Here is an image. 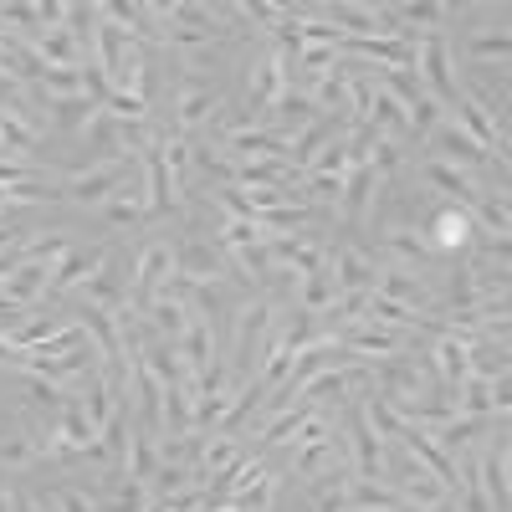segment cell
I'll use <instances>...</instances> for the list:
<instances>
[{
    "label": "cell",
    "mask_w": 512,
    "mask_h": 512,
    "mask_svg": "<svg viewBox=\"0 0 512 512\" xmlns=\"http://www.w3.org/2000/svg\"><path fill=\"white\" fill-rule=\"evenodd\" d=\"M190 472H195V466H159L154 482H149V497H175V492H185V487H190Z\"/></svg>",
    "instance_id": "74e56055"
},
{
    "label": "cell",
    "mask_w": 512,
    "mask_h": 512,
    "mask_svg": "<svg viewBox=\"0 0 512 512\" xmlns=\"http://www.w3.org/2000/svg\"><path fill=\"white\" fill-rule=\"evenodd\" d=\"M216 512H241V507H236V502H221V507H216Z\"/></svg>",
    "instance_id": "681fc988"
},
{
    "label": "cell",
    "mask_w": 512,
    "mask_h": 512,
    "mask_svg": "<svg viewBox=\"0 0 512 512\" xmlns=\"http://www.w3.org/2000/svg\"><path fill=\"white\" fill-rule=\"evenodd\" d=\"M128 180V159L118 164H93V169H82V175H67L62 180V200H77V205H103L123 190Z\"/></svg>",
    "instance_id": "8992f818"
},
{
    "label": "cell",
    "mask_w": 512,
    "mask_h": 512,
    "mask_svg": "<svg viewBox=\"0 0 512 512\" xmlns=\"http://www.w3.org/2000/svg\"><path fill=\"white\" fill-rule=\"evenodd\" d=\"M0 512H11V492L6 487H0Z\"/></svg>",
    "instance_id": "c3c4849f"
},
{
    "label": "cell",
    "mask_w": 512,
    "mask_h": 512,
    "mask_svg": "<svg viewBox=\"0 0 512 512\" xmlns=\"http://www.w3.org/2000/svg\"><path fill=\"white\" fill-rule=\"evenodd\" d=\"M47 436H52V431H41V436H36V425H21L16 436L0 441V466H31L41 451H47Z\"/></svg>",
    "instance_id": "d4e9b609"
},
{
    "label": "cell",
    "mask_w": 512,
    "mask_h": 512,
    "mask_svg": "<svg viewBox=\"0 0 512 512\" xmlns=\"http://www.w3.org/2000/svg\"><path fill=\"white\" fill-rule=\"evenodd\" d=\"M256 241H267L256 221H226L221 236H216V246H221L226 256H236V251H246V246H256Z\"/></svg>",
    "instance_id": "1f68e13d"
},
{
    "label": "cell",
    "mask_w": 512,
    "mask_h": 512,
    "mask_svg": "<svg viewBox=\"0 0 512 512\" xmlns=\"http://www.w3.org/2000/svg\"><path fill=\"white\" fill-rule=\"evenodd\" d=\"M405 118H410V139H431L436 123H441V103H431V98L420 93V98L405 108Z\"/></svg>",
    "instance_id": "d6a6232c"
},
{
    "label": "cell",
    "mask_w": 512,
    "mask_h": 512,
    "mask_svg": "<svg viewBox=\"0 0 512 512\" xmlns=\"http://www.w3.org/2000/svg\"><path fill=\"white\" fill-rule=\"evenodd\" d=\"M431 369L441 374L446 390H456V384L466 379V344H461V338H451V333L431 338Z\"/></svg>",
    "instance_id": "7402d4cb"
},
{
    "label": "cell",
    "mask_w": 512,
    "mask_h": 512,
    "mask_svg": "<svg viewBox=\"0 0 512 512\" xmlns=\"http://www.w3.org/2000/svg\"><path fill=\"white\" fill-rule=\"evenodd\" d=\"M472 57H477V62H487V57H492V62H507V31H502V26H497V31H477V36H472Z\"/></svg>",
    "instance_id": "f35d334b"
},
{
    "label": "cell",
    "mask_w": 512,
    "mask_h": 512,
    "mask_svg": "<svg viewBox=\"0 0 512 512\" xmlns=\"http://www.w3.org/2000/svg\"><path fill=\"white\" fill-rule=\"evenodd\" d=\"M328 277H333V292H338V297H344V292H369V287H374L369 251H359V246L328 251Z\"/></svg>",
    "instance_id": "4fadbf2b"
},
{
    "label": "cell",
    "mask_w": 512,
    "mask_h": 512,
    "mask_svg": "<svg viewBox=\"0 0 512 512\" xmlns=\"http://www.w3.org/2000/svg\"><path fill=\"white\" fill-rule=\"evenodd\" d=\"M277 497H282V492H277ZM267 512H282V507H277V502H272V507H267Z\"/></svg>",
    "instance_id": "f907efd6"
},
{
    "label": "cell",
    "mask_w": 512,
    "mask_h": 512,
    "mask_svg": "<svg viewBox=\"0 0 512 512\" xmlns=\"http://www.w3.org/2000/svg\"><path fill=\"white\" fill-rule=\"evenodd\" d=\"M384 256H395V267H405V262H415V267H436V251H431V241H425L415 226L405 231V226H395V231H384Z\"/></svg>",
    "instance_id": "d6986e66"
},
{
    "label": "cell",
    "mask_w": 512,
    "mask_h": 512,
    "mask_svg": "<svg viewBox=\"0 0 512 512\" xmlns=\"http://www.w3.org/2000/svg\"><path fill=\"white\" fill-rule=\"evenodd\" d=\"M472 231H477V221H472V210H461V205H436L420 226L431 251H466L472 246Z\"/></svg>",
    "instance_id": "52a82bcc"
},
{
    "label": "cell",
    "mask_w": 512,
    "mask_h": 512,
    "mask_svg": "<svg viewBox=\"0 0 512 512\" xmlns=\"http://www.w3.org/2000/svg\"><path fill=\"white\" fill-rule=\"evenodd\" d=\"M21 390H26V400H31V405H41V410H62V400H67V390H62V384L41 379V374H26V384H21Z\"/></svg>",
    "instance_id": "8d00e7d4"
},
{
    "label": "cell",
    "mask_w": 512,
    "mask_h": 512,
    "mask_svg": "<svg viewBox=\"0 0 512 512\" xmlns=\"http://www.w3.org/2000/svg\"><path fill=\"white\" fill-rule=\"evenodd\" d=\"M26 93H31L26 82H16V77H6V72H0V113H11V108H16Z\"/></svg>",
    "instance_id": "f6af8a7d"
},
{
    "label": "cell",
    "mask_w": 512,
    "mask_h": 512,
    "mask_svg": "<svg viewBox=\"0 0 512 512\" xmlns=\"http://www.w3.org/2000/svg\"><path fill=\"white\" fill-rule=\"evenodd\" d=\"M103 216H108V226H123V231H139V226L149 221L139 190H118L113 200H103Z\"/></svg>",
    "instance_id": "83f0119b"
},
{
    "label": "cell",
    "mask_w": 512,
    "mask_h": 512,
    "mask_svg": "<svg viewBox=\"0 0 512 512\" xmlns=\"http://www.w3.org/2000/svg\"><path fill=\"white\" fill-rule=\"evenodd\" d=\"M103 113L118 118V123H144V118H149V103H144L139 93H108Z\"/></svg>",
    "instance_id": "d590c367"
},
{
    "label": "cell",
    "mask_w": 512,
    "mask_h": 512,
    "mask_svg": "<svg viewBox=\"0 0 512 512\" xmlns=\"http://www.w3.org/2000/svg\"><path fill=\"white\" fill-rule=\"evenodd\" d=\"M123 267H118V256L108 251V262L93 272V277H82L77 287H72V297L82 308H98V313H118V308H128V292H123V277H118Z\"/></svg>",
    "instance_id": "ba28073f"
},
{
    "label": "cell",
    "mask_w": 512,
    "mask_h": 512,
    "mask_svg": "<svg viewBox=\"0 0 512 512\" xmlns=\"http://www.w3.org/2000/svg\"><path fill=\"white\" fill-rule=\"evenodd\" d=\"M344 169H349V149H344V139H333V144H323V149H318V159L308 164V175L344 180Z\"/></svg>",
    "instance_id": "836d02e7"
},
{
    "label": "cell",
    "mask_w": 512,
    "mask_h": 512,
    "mask_svg": "<svg viewBox=\"0 0 512 512\" xmlns=\"http://www.w3.org/2000/svg\"><path fill=\"white\" fill-rule=\"evenodd\" d=\"M169 277H175V241H149L134 262V277H128V308L149 313V303L164 292Z\"/></svg>",
    "instance_id": "7a4b0ae2"
},
{
    "label": "cell",
    "mask_w": 512,
    "mask_h": 512,
    "mask_svg": "<svg viewBox=\"0 0 512 512\" xmlns=\"http://www.w3.org/2000/svg\"><path fill=\"white\" fill-rule=\"evenodd\" d=\"M323 113H318V103L308 98V88H282V98L267 108V118L262 123H272V134H282V139H292V134H303L308 123H318Z\"/></svg>",
    "instance_id": "30bf717a"
},
{
    "label": "cell",
    "mask_w": 512,
    "mask_h": 512,
    "mask_svg": "<svg viewBox=\"0 0 512 512\" xmlns=\"http://www.w3.org/2000/svg\"><path fill=\"white\" fill-rule=\"evenodd\" d=\"M216 103H221V98L210 93L200 77H190L185 88H180V108H175V134H200V123H205L210 113H216Z\"/></svg>",
    "instance_id": "e0dca14e"
},
{
    "label": "cell",
    "mask_w": 512,
    "mask_h": 512,
    "mask_svg": "<svg viewBox=\"0 0 512 512\" xmlns=\"http://www.w3.org/2000/svg\"><path fill=\"white\" fill-rule=\"evenodd\" d=\"M277 492H282V477H277V472H267L262 482H251V487L231 492V502H236L241 512H267V507L277 502Z\"/></svg>",
    "instance_id": "4dcf8cb0"
},
{
    "label": "cell",
    "mask_w": 512,
    "mask_h": 512,
    "mask_svg": "<svg viewBox=\"0 0 512 512\" xmlns=\"http://www.w3.org/2000/svg\"><path fill=\"white\" fill-rule=\"evenodd\" d=\"M175 359H180V374H185V384H190V400H195L200 379L221 364V354H216V328H210V318L190 313V323H185V333H180V344H175Z\"/></svg>",
    "instance_id": "3957f363"
},
{
    "label": "cell",
    "mask_w": 512,
    "mask_h": 512,
    "mask_svg": "<svg viewBox=\"0 0 512 512\" xmlns=\"http://www.w3.org/2000/svg\"><path fill=\"white\" fill-rule=\"evenodd\" d=\"M41 103H47V108H41V113H47V128H72V134L98 113V103L82 98V93L77 98H41Z\"/></svg>",
    "instance_id": "cb8c5ba5"
},
{
    "label": "cell",
    "mask_w": 512,
    "mask_h": 512,
    "mask_svg": "<svg viewBox=\"0 0 512 512\" xmlns=\"http://www.w3.org/2000/svg\"><path fill=\"white\" fill-rule=\"evenodd\" d=\"M425 185L441 190L446 205H461V210H472V205L482 200V190L472 185V175H461V169H451V164H441V159H425Z\"/></svg>",
    "instance_id": "2e32d148"
},
{
    "label": "cell",
    "mask_w": 512,
    "mask_h": 512,
    "mask_svg": "<svg viewBox=\"0 0 512 512\" xmlns=\"http://www.w3.org/2000/svg\"><path fill=\"white\" fill-rule=\"evenodd\" d=\"M415 77H420V93L431 98V103H461V82L451 72V47H446V36L441 31H420V47H415Z\"/></svg>",
    "instance_id": "6da1fadb"
},
{
    "label": "cell",
    "mask_w": 512,
    "mask_h": 512,
    "mask_svg": "<svg viewBox=\"0 0 512 512\" xmlns=\"http://www.w3.org/2000/svg\"><path fill=\"white\" fill-rule=\"evenodd\" d=\"M139 318L149 323L154 338H164V344H180V333H185V323H190V308L180 303V297H154L149 313H139Z\"/></svg>",
    "instance_id": "ffe728a7"
},
{
    "label": "cell",
    "mask_w": 512,
    "mask_h": 512,
    "mask_svg": "<svg viewBox=\"0 0 512 512\" xmlns=\"http://www.w3.org/2000/svg\"><path fill=\"white\" fill-rule=\"evenodd\" d=\"M431 144H436V159H441V164H451V169H461V175H466V169H482V164H492V154H487L477 139H466L451 118H441V123H436Z\"/></svg>",
    "instance_id": "8fae6325"
},
{
    "label": "cell",
    "mask_w": 512,
    "mask_h": 512,
    "mask_svg": "<svg viewBox=\"0 0 512 512\" xmlns=\"http://www.w3.org/2000/svg\"><path fill=\"white\" fill-rule=\"evenodd\" d=\"M62 328V318L52 313V308H36V318H26L11 338H6V344L16 349V354H31V349H41V344H47V338Z\"/></svg>",
    "instance_id": "484cf974"
},
{
    "label": "cell",
    "mask_w": 512,
    "mask_h": 512,
    "mask_svg": "<svg viewBox=\"0 0 512 512\" xmlns=\"http://www.w3.org/2000/svg\"><path fill=\"white\" fill-rule=\"evenodd\" d=\"M333 62H338V52H333V47H303V57H297V67H303L313 82H318V77H323Z\"/></svg>",
    "instance_id": "60d3db41"
},
{
    "label": "cell",
    "mask_w": 512,
    "mask_h": 512,
    "mask_svg": "<svg viewBox=\"0 0 512 512\" xmlns=\"http://www.w3.org/2000/svg\"><path fill=\"white\" fill-rule=\"evenodd\" d=\"M159 472V436L144 431V425H134V415H128V451H123V477L128 482H154Z\"/></svg>",
    "instance_id": "5bb4252c"
},
{
    "label": "cell",
    "mask_w": 512,
    "mask_h": 512,
    "mask_svg": "<svg viewBox=\"0 0 512 512\" xmlns=\"http://www.w3.org/2000/svg\"><path fill=\"white\" fill-rule=\"evenodd\" d=\"M190 410H195L190 384H169L164 390V436H185L190 431Z\"/></svg>",
    "instance_id": "f546056e"
},
{
    "label": "cell",
    "mask_w": 512,
    "mask_h": 512,
    "mask_svg": "<svg viewBox=\"0 0 512 512\" xmlns=\"http://www.w3.org/2000/svg\"><path fill=\"white\" fill-rule=\"evenodd\" d=\"M333 456H338V441L333 436L318 441V446H297V477H318Z\"/></svg>",
    "instance_id": "e575fe53"
},
{
    "label": "cell",
    "mask_w": 512,
    "mask_h": 512,
    "mask_svg": "<svg viewBox=\"0 0 512 512\" xmlns=\"http://www.w3.org/2000/svg\"><path fill=\"white\" fill-rule=\"evenodd\" d=\"M31 52L41 57V67H88V52H82V41L67 26H47L31 41Z\"/></svg>",
    "instance_id": "9a60e30c"
},
{
    "label": "cell",
    "mask_w": 512,
    "mask_h": 512,
    "mask_svg": "<svg viewBox=\"0 0 512 512\" xmlns=\"http://www.w3.org/2000/svg\"><path fill=\"white\" fill-rule=\"evenodd\" d=\"M369 292H379V297H390V303H400V308H410V313H420V318H436V297H431V287H425L420 277H410L405 267H374V287Z\"/></svg>",
    "instance_id": "5b68a950"
},
{
    "label": "cell",
    "mask_w": 512,
    "mask_h": 512,
    "mask_svg": "<svg viewBox=\"0 0 512 512\" xmlns=\"http://www.w3.org/2000/svg\"><path fill=\"white\" fill-rule=\"evenodd\" d=\"M175 272H180L185 282H216V277L226 272V251H221L216 241L190 236L185 246H175Z\"/></svg>",
    "instance_id": "7c38bea8"
},
{
    "label": "cell",
    "mask_w": 512,
    "mask_h": 512,
    "mask_svg": "<svg viewBox=\"0 0 512 512\" xmlns=\"http://www.w3.org/2000/svg\"><path fill=\"white\" fill-rule=\"evenodd\" d=\"M149 487L144 482H128L123 477V487H118V497H113V512H149Z\"/></svg>",
    "instance_id": "ab89813d"
},
{
    "label": "cell",
    "mask_w": 512,
    "mask_h": 512,
    "mask_svg": "<svg viewBox=\"0 0 512 512\" xmlns=\"http://www.w3.org/2000/svg\"><path fill=\"white\" fill-rule=\"evenodd\" d=\"M338 441H349V472L354 477H369V482H384V441L369 431V420L359 405L344 410V436Z\"/></svg>",
    "instance_id": "277c9868"
},
{
    "label": "cell",
    "mask_w": 512,
    "mask_h": 512,
    "mask_svg": "<svg viewBox=\"0 0 512 512\" xmlns=\"http://www.w3.org/2000/svg\"><path fill=\"white\" fill-rule=\"evenodd\" d=\"M26 318H31V313H26L21 303H11L6 292H0V338H11V333H16V328H21Z\"/></svg>",
    "instance_id": "ee69618b"
},
{
    "label": "cell",
    "mask_w": 512,
    "mask_h": 512,
    "mask_svg": "<svg viewBox=\"0 0 512 512\" xmlns=\"http://www.w3.org/2000/svg\"><path fill=\"white\" fill-rule=\"evenodd\" d=\"M216 200L226 205V221H256V216H251V205H246V195H241L236 185H226V190H216Z\"/></svg>",
    "instance_id": "7bdbcfd3"
},
{
    "label": "cell",
    "mask_w": 512,
    "mask_h": 512,
    "mask_svg": "<svg viewBox=\"0 0 512 512\" xmlns=\"http://www.w3.org/2000/svg\"><path fill=\"white\" fill-rule=\"evenodd\" d=\"M374 195H379V180H374L369 159H364V164H349V169H344V190H338V210H333V216L344 221V226H359L369 210H374Z\"/></svg>",
    "instance_id": "9c48e42d"
},
{
    "label": "cell",
    "mask_w": 512,
    "mask_h": 512,
    "mask_svg": "<svg viewBox=\"0 0 512 512\" xmlns=\"http://www.w3.org/2000/svg\"><path fill=\"white\" fill-rule=\"evenodd\" d=\"M77 139L88 144V154H93L98 164H118V159H123V149H118V118H108L103 108L77 128Z\"/></svg>",
    "instance_id": "ac0fdd59"
},
{
    "label": "cell",
    "mask_w": 512,
    "mask_h": 512,
    "mask_svg": "<svg viewBox=\"0 0 512 512\" xmlns=\"http://www.w3.org/2000/svg\"><path fill=\"white\" fill-rule=\"evenodd\" d=\"M349 512H405V507H400V492L390 482L349 477Z\"/></svg>",
    "instance_id": "44dd1931"
},
{
    "label": "cell",
    "mask_w": 512,
    "mask_h": 512,
    "mask_svg": "<svg viewBox=\"0 0 512 512\" xmlns=\"http://www.w3.org/2000/svg\"><path fill=\"white\" fill-rule=\"evenodd\" d=\"M11 512H47V507H41V502H31L26 492H11Z\"/></svg>",
    "instance_id": "7dc6e473"
},
{
    "label": "cell",
    "mask_w": 512,
    "mask_h": 512,
    "mask_svg": "<svg viewBox=\"0 0 512 512\" xmlns=\"http://www.w3.org/2000/svg\"><path fill=\"white\" fill-rule=\"evenodd\" d=\"M333 297H338V292H333V277H328V267L297 282V308H303V313H313V318L333 308Z\"/></svg>",
    "instance_id": "f1b7e54d"
},
{
    "label": "cell",
    "mask_w": 512,
    "mask_h": 512,
    "mask_svg": "<svg viewBox=\"0 0 512 512\" xmlns=\"http://www.w3.org/2000/svg\"><path fill=\"white\" fill-rule=\"evenodd\" d=\"M6 364H11V369H21V364H26V354H16V349L6 344V338H0V369H6Z\"/></svg>",
    "instance_id": "bcb514c9"
},
{
    "label": "cell",
    "mask_w": 512,
    "mask_h": 512,
    "mask_svg": "<svg viewBox=\"0 0 512 512\" xmlns=\"http://www.w3.org/2000/svg\"><path fill=\"white\" fill-rule=\"evenodd\" d=\"M466 374L502 379L507 374V344L502 338H477V344H466Z\"/></svg>",
    "instance_id": "603a6c76"
},
{
    "label": "cell",
    "mask_w": 512,
    "mask_h": 512,
    "mask_svg": "<svg viewBox=\"0 0 512 512\" xmlns=\"http://www.w3.org/2000/svg\"><path fill=\"white\" fill-rule=\"evenodd\" d=\"M349 466H338V472L318 477L313 482V512H349Z\"/></svg>",
    "instance_id": "4316f807"
},
{
    "label": "cell",
    "mask_w": 512,
    "mask_h": 512,
    "mask_svg": "<svg viewBox=\"0 0 512 512\" xmlns=\"http://www.w3.org/2000/svg\"><path fill=\"white\" fill-rule=\"evenodd\" d=\"M52 512H98V502H93L88 492H77V487H62V492L52 497Z\"/></svg>",
    "instance_id": "b9f144b4"
}]
</instances>
